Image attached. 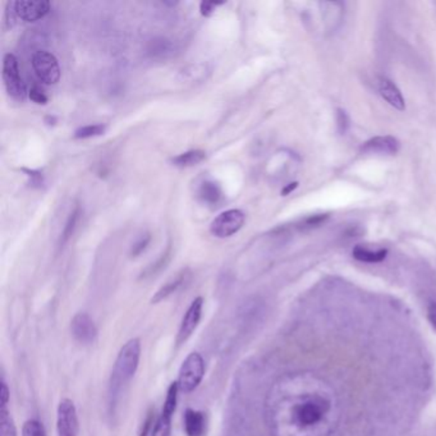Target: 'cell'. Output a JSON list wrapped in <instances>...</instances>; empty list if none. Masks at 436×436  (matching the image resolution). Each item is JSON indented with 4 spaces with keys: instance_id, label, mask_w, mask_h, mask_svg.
<instances>
[{
    "instance_id": "7a4b0ae2",
    "label": "cell",
    "mask_w": 436,
    "mask_h": 436,
    "mask_svg": "<svg viewBox=\"0 0 436 436\" xmlns=\"http://www.w3.org/2000/svg\"><path fill=\"white\" fill-rule=\"evenodd\" d=\"M141 359V340L138 338L129 339L116 356L114 369L110 378V396L114 398L123 385L129 383L135 376Z\"/></svg>"
},
{
    "instance_id": "ffe728a7",
    "label": "cell",
    "mask_w": 436,
    "mask_h": 436,
    "mask_svg": "<svg viewBox=\"0 0 436 436\" xmlns=\"http://www.w3.org/2000/svg\"><path fill=\"white\" fill-rule=\"evenodd\" d=\"M210 70L206 65H191L183 68L180 72V77L187 80L190 82H201L209 76Z\"/></svg>"
},
{
    "instance_id": "cb8c5ba5",
    "label": "cell",
    "mask_w": 436,
    "mask_h": 436,
    "mask_svg": "<svg viewBox=\"0 0 436 436\" xmlns=\"http://www.w3.org/2000/svg\"><path fill=\"white\" fill-rule=\"evenodd\" d=\"M169 260H170V247L168 249L167 252H165L156 263L150 265L148 269L142 273V278H148V276H155V274H158L163 268H165V265L169 263Z\"/></svg>"
},
{
    "instance_id": "5bb4252c",
    "label": "cell",
    "mask_w": 436,
    "mask_h": 436,
    "mask_svg": "<svg viewBox=\"0 0 436 436\" xmlns=\"http://www.w3.org/2000/svg\"><path fill=\"white\" fill-rule=\"evenodd\" d=\"M173 52L174 45L172 41L164 38L151 40L146 48V53L151 59H167Z\"/></svg>"
},
{
    "instance_id": "4dcf8cb0",
    "label": "cell",
    "mask_w": 436,
    "mask_h": 436,
    "mask_svg": "<svg viewBox=\"0 0 436 436\" xmlns=\"http://www.w3.org/2000/svg\"><path fill=\"white\" fill-rule=\"evenodd\" d=\"M0 400H1V408H7L9 402V388L4 378H1V388H0Z\"/></svg>"
},
{
    "instance_id": "ba28073f",
    "label": "cell",
    "mask_w": 436,
    "mask_h": 436,
    "mask_svg": "<svg viewBox=\"0 0 436 436\" xmlns=\"http://www.w3.org/2000/svg\"><path fill=\"white\" fill-rule=\"evenodd\" d=\"M202 307H204V298L197 297L193 300L190 307L187 308L186 312L180 321V330L177 334V344H183L185 342L191 338L195 330L199 327L201 316H202Z\"/></svg>"
},
{
    "instance_id": "d6986e66",
    "label": "cell",
    "mask_w": 436,
    "mask_h": 436,
    "mask_svg": "<svg viewBox=\"0 0 436 436\" xmlns=\"http://www.w3.org/2000/svg\"><path fill=\"white\" fill-rule=\"evenodd\" d=\"M205 151H202V150H191V151H187V153L175 156L172 163H173L175 167L190 168L193 167V165H197L201 161L205 160Z\"/></svg>"
},
{
    "instance_id": "603a6c76",
    "label": "cell",
    "mask_w": 436,
    "mask_h": 436,
    "mask_svg": "<svg viewBox=\"0 0 436 436\" xmlns=\"http://www.w3.org/2000/svg\"><path fill=\"white\" fill-rule=\"evenodd\" d=\"M22 434H23L22 436H46V430L39 420L31 418L23 423Z\"/></svg>"
},
{
    "instance_id": "d4e9b609",
    "label": "cell",
    "mask_w": 436,
    "mask_h": 436,
    "mask_svg": "<svg viewBox=\"0 0 436 436\" xmlns=\"http://www.w3.org/2000/svg\"><path fill=\"white\" fill-rule=\"evenodd\" d=\"M78 217H80V207L77 206L75 209V212H72L70 218L67 220L65 231H63V234H62V244H65L71 238L72 234H73V231H75L76 224H77Z\"/></svg>"
},
{
    "instance_id": "5b68a950",
    "label": "cell",
    "mask_w": 436,
    "mask_h": 436,
    "mask_svg": "<svg viewBox=\"0 0 436 436\" xmlns=\"http://www.w3.org/2000/svg\"><path fill=\"white\" fill-rule=\"evenodd\" d=\"M244 220H246V215L244 212L238 209L227 210V212L219 214L218 217L212 220L210 231L215 237H231L233 234L241 231V228L244 227Z\"/></svg>"
},
{
    "instance_id": "f1b7e54d",
    "label": "cell",
    "mask_w": 436,
    "mask_h": 436,
    "mask_svg": "<svg viewBox=\"0 0 436 436\" xmlns=\"http://www.w3.org/2000/svg\"><path fill=\"white\" fill-rule=\"evenodd\" d=\"M28 97L33 100V103L36 104H44L48 103V97H46L45 94H44V91L39 89L38 86H35L33 87L30 92H28Z\"/></svg>"
},
{
    "instance_id": "8992f818",
    "label": "cell",
    "mask_w": 436,
    "mask_h": 436,
    "mask_svg": "<svg viewBox=\"0 0 436 436\" xmlns=\"http://www.w3.org/2000/svg\"><path fill=\"white\" fill-rule=\"evenodd\" d=\"M33 68L41 82L55 85L60 78V67L58 60L52 53L39 50L33 55Z\"/></svg>"
},
{
    "instance_id": "30bf717a",
    "label": "cell",
    "mask_w": 436,
    "mask_h": 436,
    "mask_svg": "<svg viewBox=\"0 0 436 436\" xmlns=\"http://www.w3.org/2000/svg\"><path fill=\"white\" fill-rule=\"evenodd\" d=\"M71 332L73 338L82 344H92L97 338V327L95 321L86 312H78L71 321Z\"/></svg>"
},
{
    "instance_id": "1f68e13d",
    "label": "cell",
    "mask_w": 436,
    "mask_h": 436,
    "mask_svg": "<svg viewBox=\"0 0 436 436\" xmlns=\"http://www.w3.org/2000/svg\"><path fill=\"white\" fill-rule=\"evenodd\" d=\"M427 317L431 325L436 329V302H432L427 308Z\"/></svg>"
},
{
    "instance_id": "836d02e7",
    "label": "cell",
    "mask_w": 436,
    "mask_h": 436,
    "mask_svg": "<svg viewBox=\"0 0 436 436\" xmlns=\"http://www.w3.org/2000/svg\"><path fill=\"white\" fill-rule=\"evenodd\" d=\"M297 186H298V183H297V182H293V183H290L289 186L285 187V188L283 190V195H284V196H285V195H288V193L292 192V191H293L295 188H297Z\"/></svg>"
},
{
    "instance_id": "f546056e",
    "label": "cell",
    "mask_w": 436,
    "mask_h": 436,
    "mask_svg": "<svg viewBox=\"0 0 436 436\" xmlns=\"http://www.w3.org/2000/svg\"><path fill=\"white\" fill-rule=\"evenodd\" d=\"M222 4H224V3H212V1H202V3L200 4V11H201V13H202V16H205V17H210V16L214 13L215 8L218 7V6H222Z\"/></svg>"
},
{
    "instance_id": "9c48e42d",
    "label": "cell",
    "mask_w": 436,
    "mask_h": 436,
    "mask_svg": "<svg viewBox=\"0 0 436 436\" xmlns=\"http://www.w3.org/2000/svg\"><path fill=\"white\" fill-rule=\"evenodd\" d=\"M14 13L17 18L25 22H36L44 18L50 11V1L48 0H18L14 1Z\"/></svg>"
},
{
    "instance_id": "3957f363",
    "label": "cell",
    "mask_w": 436,
    "mask_h": 436,
    "mask_svg": "<svg viewBox=\"0 0 436 436\" xmlns=\"http://www.w3.org/2000/svg\"><path fill=\"white\" fill-rule=\"evenodd\" d=\"M205 376V361L197 352L190 353L182 362L178 374V386L183 393H192Z\"/></svg>"
},
{
    "instance_id": "484cf974",
    "label": "cell",
    "mask_w": 436,
    "mask_h": 436,
    "mask_svg": "<svg viewBox=\"0 0 436 436\" xmlns=\"http://www.w3.org/2000/svg\"><path fill=\"white\" fill-rule=\"evenodd\" d=\"M170 430H172V420H167L164 417L159 416L155 423L151 436H170Z\"/></svg>"
},
{
    "instance_id": "4316f807",
    "label": "cell",
    "mask_w": 436,
    "mask_h": 436,
    "mask_svg": "<svg viewBox=\"0 0 436 436\" xmlns=\"http://www.w3.org/2000/svg\"><path fill=\"white\" fill-rule=\"evenodd\" d=\"M155 423H156V420H155V410H148V415L145 417V420H143V423H142L141 426H140V431H138V436H148L151 435V432H153V430L155 427Z\"/></svg>"
},
{
    "instance_id": "7c38bea8",
    "label": "cell",
    "mask_w": 436,
    "mask_h": 436,
    "mask_svg": "<svg viewBox=\"0 0 436 436\" xmlns=\"http://www.w3.org/2000/svg\"><path fill=\"white\" fill-rule=\"evenodd\" d=\"M207 427V417L202 410L187 408L183 415V429L187 436H204Z\"/></svg>"
},
{
    "instance_id": "e0dca14e",
    "label": "cell",
    "mask_w": 436,
    "mask_h": 436,
    "mask_svg": "<svg viewBox=\"0 0 436 436\" xmlns=\"http://www.w3.org/2000/svg\"><path fill=\"white\" fill-rule=\"evenodd\" d=\"M178 391H180V386H178L177 381H173L172 384L169 385L165 402H164L163 410H161V417H164L167 420L173 418L174 412H175L177 403H178Z\"/></svg>"
},
{
    "instance_id": "52a82bcc",
    "label": "cell",
    "mask_w": 436,
    "mask_h": 436,
    "mask_svg": "<svg viewBox=\"0 0 436 436\" xmlns=\"http://www.w3.org/2000/svg\"><path fill=\"white\" fill-rule=\"evenodd\" d=\"M57 431L58 436H78L80 434L77 408L72 399L65 398L59 402L57 410Z\"/></svg>"
},
{
    "instance_id": "44dd1931",
    "label": "cell",
    "mask_w": 436,
    "mask_h": 436,
    "mask_svg": "<svg viewBox=\"0 0 436 436\" xmlns=\"http://www.w3.org/2000/svg\"><path fill=\"white\" fill-rule=\"evenodd\" d=\"M0 436H17V427L7 408L0 410Z\"/></svg>"
},
{
    "instance_id": "8fae6325",
    "label": "cell",
    "mask_w": 436,
    "mask_h": 436,
    "mask_svg": "<svg viewBox=\"0 0 436 436\" xmlns=\"http://www.w3.org/2000/svg\"><path fill=\"white\" fill-rule=\"evenodd\" d=\"M400 148V143L393 136H376L366 141L361 146L364 154H397Z\"/></svg>"
},
{
    "instance_id": "7402d4cb",
    "label": "cell",
    "mask_w": 436,
    "mask_h": 436,
    "mask_svg": "<svg viewBox=\"0 0 436 436\" xmlns=\"http://www.w3.org/2000/svg\"><path fill=\"white\" fill-rule=\"evenodd\" d=\"M107 127L103 124H92V126H85L78 129L75 132V138L77 140H84V138H91V137H97V136L103 135Z\"/></svg>"
},
{
    "instance_id": "2e32d148",
    "label": "cell",
    "mask_w": 436,
    "mask_h": 436,
    "mask_svg": "<svg viewBox=\"0 0 436 436\" xmlns=\"http://www.w3.org/2000/svg\"><path fill=\"white\" fill-rule=\"evenodd\" d=\"M222 188L219 186L217 182L212 180H205L201 183L197 196L201 201H204L206 204H218L219 200L222 199Z\"/></svg>"
},
{
    "instance_id": "ac0fdd59",
    "label": "cell",
    "mask_w": 436,
    "mask_h": 436,
    "mask_svg": "<svg viewBox=\"0 0 436 436\" xmlns=\"http://www.w3.org/2000/svg\"><path fill=\"white\" fill-rule=\"evenodd\" d=\"M186 280V273H180V276L174 278L173 280L164 284L151 298V303H159L164 301L169 295H173L174 292H177L182 287V284Z\"/></svg>"
},
{
    "instance_id": "277c9868",
    "label": "cell",
    "mask_w": 436,
    "mask_h": 436,
    "mask_svg": "<svg viewBox=\"0 0 436 436\" xmlns=\"http://www.w3.org/2000/svg\"><path fill=\"white\" fill-rule=\"evenodd\" d=\"M3 80L9 97L17 102H23L26 99V85L21 77L18 60L13 54H6L3 59Z\"/></svg>"
},
{
    "instance_id": "4fadbf2b",
    "label": "cell",
    "mask_w": 436,
    "mask_h": 436,
    "mask_svg": "<svg viewBox=\"0 0 436 436\" xmlns=\"http://www.w3.org/2000/svg\"><path fill=\"white\" fill-rule=\"evenodd\" d=\"M378 90L380 97L384 99L386 103L397 110L405 109V102L403 95L397 86L391 82L389 78L378 77Z\"/></svg>"
},
{
    "instance_id": "83f0119b",
    "label": "cell",
    "mask_w": 436,
    "mask_h": 436,
    "mask_svg": "<svg viewBox=\"0 0 436 436\" xmlns=\"http://www.w3.org/2000/svg\"><path fill=\"white\" fill-rule=\"evenodd\" d=\"M150 241H151V236H150V234H145L143 237L140 238V239L133 244L132 251H131V255L133 257L141 255L142 252L146 250V247H148V244H150Z\"/></svg>"
},
{
    "instance_id": "9a60e30c",
    "label": "cell",
    "mask_w": 436,
    "mask_h": 436,
    "mask_svg": "<svg viewBox=\"0 0 436 436\" xmlns=\"http://www.w3.org/2000/svg\"><path fill=\"white\" fill-rule=\"evenodd\" d=\"M352 255L356 260L361 263H378L384 261L385 257L388 255V250L380 249V250H370L365 246H356L352 251Z\"/></svg>"
},
{
    "instance_id": "6da1fadb",
    "label": "cell",
    "mask_w": 436,
    "mask_h": 436,
    "mask_svg": "<svg viewBox=\"0 0 436 436\" xmlns=\"http://www.w3.org/2000/svg\"><path fill=\"white\" fill-rule=\"evenodd\" d=\"M332 412V402L321 393H292L276 403V426L287 429L284 435L307 436Z\"/></svg>"
},
{
    "instance_id": "d6a6232c",
    "label": "cell",
    "mask_w": 436,
    "mask_h": 436,
    "mask_svg": "<svg viewBox=\"0 0 436 436\" xmlns=\"http://www.w3.org/2000/svg\"><path fill=\"white\" fill-rule=\"evenodd\" d=\"M338 118H339V126L342 127V132H346V129L348 127V118H347L346 111H338Z\"/></svg>"
}]
</instances>
